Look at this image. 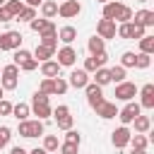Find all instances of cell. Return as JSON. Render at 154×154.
I'll return each instance as SVG.
<instances>
[{"mask_svg": "<svg viewBox=\"0 0 154 154\" xmlns=\"http://www.w3.org/2000/svg\"><path fill=\"white\" fill-rule=\"evenodd\" d=\"M31 113L38 116V120L51 118L53 108H51V103H48V94H43V91H38V89L34 91V96H31Z\"/></svg>", "mask_w": 154, "mask_h": 154, "instance_id": "obj_1", "label": "cell"}, {"mask_svg": "<svg viewBox=\"0 0 154 154\" xmlns=\"http://www.w3.org/2000/svg\"><path fill=\"white\" fill-rule=\"evenodd\" d=\"M0 87L5 91H14L19 87V67L12 63V65H5L2 72H0Z\"/></svg>", "mask_w": 154, "mask_h": 154, "instance_id": "obj_2", "label": "cell"}, {"mask_svg": "<svg viewBox=\"0 0 154 154\" xmlns=\"http://www.w3.org/2000/svg\"><path fill=\"white\" fill-rule=\"evenodd\" d=\"M19 135L22 137H26V140H31V137H38V135H43V120H19Z\"/></svg>", "mask_w": 154, "mask_h": 154, "instance_id": "obj_3", "label": "cell"}, {"mask_svg": "<svg viewBox=\"0 0 154 154\" xmlns=\"http://www.w3.org/2000/svg\"><path fill=\"white\" fill-rule=\"evenodd\" d=\"M51 116L55 118V123H58V128H60V130H70V128L75 125V118L70 116V106H65V103L55 106Z\"/></svg>", "mask_w": 154, "mask_h": 154, "instance_id": "obj_4", "label": "cell"}, {"mask_svg": "<svg viewBox=\"0 0 154 154\" xmlns=\"http://www.w3.org/2000/svg\"><path fill=\"white\" fill-rule=\"evenodd\" d=\"M137 89H140L137 84L123 79V82L116 84V99H118V101H132V99L137 96Z\"/></svg>", "mask_w": 154, "mask_h": 154, "instance_id": "obj_5", "label": "cell"}, {"mask_svg": "<svg viewBox=\"0 0 154 154\" xmlns=\"http://www.w3.org/2000/svg\"><path fill=\"white\" fill-rule=\"evenodd\" d=\"M140 113H142V106L137 101H125V106L118 111V118H120L123 125H130L135 120V116H140Z\"/></svg>", "mask_w": 154, "mask_h": 154, "instance_id": "obj_6", "label": "cell"}, {"mask_svg": "<svg viewBox=\"0 0 154 154\" xmlns=\"http://www.w3.org/2000/svg\"><path fill=\"white\" fill-rule=\"evenodd\" d=\"M17 48H22V34L19 31L0 34V51H17Z\"/></svg>", "mask_w": 154, "mask_h": 154, "instance_id": "obj_7", "label": "cell"}, {"mask_svg": "<svg viewBox=\"0 0 154 154\" xmlns=\"http://www.w3.org/2000/svg\"><path fill=\"white\" fill-rule=\"evenodd\" d=\"M55 55H58L55 60H58L60 67H72V65L77 63V51H75L72 46H63V48H58Z\"/></svg>", "mask_w": 154, "mask_h": 154, "instance_id": "obj_8", "label": "cell"}, {"mask_svg": "<svg viewBox=\"0 0 154 154\" xmlns=\"http://www.w3.org/2000/svg\"><path fill=\"white\" fill-rule=\"evenodd\" d=\"M84 94H87V103H89L91 108H96L101 101H106V99H103V87H99L96 82H89V84L84 87Z\"/></svg>", "mask_w": 154, "mask_h": 154, "instance_id": "obj_9", "label": "cell"}, {"mask_svg": "<svg viewBox=\"0 0 154 154\" xmlns=\"http://www.w3.org/2000/svg\"><path fill=\"white\" fill-rule=\"evenodd\" d=\"M79 12H82L79 0H63V2L58 5V14H60L63 19H75Z\"/></svg>", "mask_w": 154, "mask_h": 154, "instance_id": "obj_10", "label": "cell"}, {"mask_svg": "<svg viewBox=\"0 0 154 154\" xmlns=\"http://www.w3.org/2000/svg\"><path fill=\"white\" fill-rule=\"evenodd\" d=\"M106 63H108V53L101 51V53H96V55H89V58L84 60V67H82V70H87V72L91 75V72H96L99 67H106Z\"/></svg>", "mask_w": 154, "mask_h": 154, "instance_id": "obj_11", "label": "cell"}, {"mask_svg": "<svg viewBox=\"0 0 154 154\" xmlns=\"http://www.w3.org/2000/svg\"><path fill=\"white\" fill-rule=\"evenodd\" d=\"M130 128L128 125H120V128H116L113 132H111V142H113V147L116 149H123V147H128V142H130Z\"/></svg>", "mask_w": 154, "mask_h": 154, "instance_id": "obj_12", "label": "cell"}, {"mask_svg": "<svg viewBox=\"0 0 154 154\" xmlns=\"http://www.w3.org/2000/svg\"><path fill=\"white\" fill-rule=\"evenodd\" d=\"M96 36H101L103 41H106V38H116V22L101 17V19L96 22Z\"/></svg>", "mask_w": 154, "mask_h": 154, "instance_id": "obj_13", "label": "cell"}, {"mask_svg": "<svg viewBox=\"0 0 154 154\" xmlns=\"http://www.w3.org/2000/svg\"><path fill=\"white\" fill-rule=\"evenodd\" d=\"M137 94L142 96V99H140V106H142V108H147V111H152V108H154V84H152V82H147L144 87H140V89H137Z\"/></svg>", "mask_w": 154, "mask_h": 154, "instance_id": "obj_14", "label": "cell"}, {"mask_svg": "<svg viewBox=\"0 0 154 154\" xmlns=\"http://www.w3.org/2000/svg\"><path fill=\"white\" fill-rule=\"evenodd\" d=\"M89 82H91V79H89V72L82 70V67H79V70H72V72H70V79H67V84L75 87V89H84Z\"/></svg>", "mask_w": 154, "mask_h": 154, "instance_id": "obj_15", "label": "cell"}, {"mask_svg": "<svg viewBox=\"0 0 154 154\" xmlns=\"http://www.w3.org/2000/svg\"><path fill=\"white\" fill-rule=\"evenodd\" d=\"M132 24H140V26H154V12L152 10H137V12H132V19H130Z\"/></svg>", "mask_w": 154, "mask_h": 154, "instance_id": "obj_16", "label": "cell"}, {"mask_svg": "<svg viewBox=\"0 0 154 154\" xmlns=\"http://www.w3.org/2000/svg\"><path fill=\"white\" fill-rule=\"evenodd\" d=\"M94 111H96V116H99V118H103V120H111V118H116V116H118V106H116V103H111V101H101Z\"/></svg>", "mask_w": 154, "mask_h": 154, "instance_id": "obj_17", "label": "cell"}, {"mask_svg": "<svg viewBox=\"0 0 154 154\" xmlns=\"http://www.w3.org/2000/svg\"><path fill=\"white\" fill-rule=\"evenodd\" d=\"M116 36L125 38V41H135V24L132 22H123L116 26Z\"/></svg>", "mask_w": 154, "mask_h": 154, "instance_id": "obj_18", "label": "cell"}, {"mask_svg": "<svg viewBox=\"0 0 154 154\" xmlns=\"http://www.w3.org/2000/svg\"><path fill=\"white\" fill-rule=\"evenodd\" d=\"M120 7H123V2H118V0H108V2H103V19H113V22H116Z\"/></svg>", "mask_w": 154, "mask_h": 154, "instance_id": "obj_19", "label": "cell"}, {"mask_svg": "<svg viewBox=\"0 0 154 154\" xmlns=\"http://www.w3.org/2000/svg\"><path fill=\"white\" fill-rule=\"evenodd\" d=\"M58 38H60L65 46H72V41L77 38V29H75V26H70V24H67V26H60Z\"/></svg>", "mask_w": 154, "mask_h": 154, "instance_id": "obj_20", "label": "cell"}, {"mask_svg": "<svg viewBox=\"0 0 154 154\" xmlns=\"http://www.w3.org/2000/svg\"><path fill=\"white\" fill-rule=\"evenodd\" d=\"M41 75H43V77H58V75H60L58 60H43V63H41Z\"/></svg>", "mask_w": 154, "mask_h": 154, "instance_id": "obj_21", "label": "cell"}, {"mask_svg": "<svg viewBox=\"0 0 154 154\" xmlns=\"http://www.w3.org/2000/svg\"><path fill=\"white\" fill-rule=\"evenodd\" d=\"M132 123H135V132L147 135V132L152 130V118H149V116H142V113H140V116H135V120H132Z\"/></svg>", "mask_w": 154, "mask_h": 154, "instance_id": "obj_22", "label": "cell"}, {"mask_svg": "<svg viewBox=\"0 0 154 154\" xmlns=\"http://www.w3.org/2000/svg\"><path fill=\"white\" fill-rule=\"evenodd\" d=\"M87 48H89V53H91V55H96V53L106 51V41H103L101 36H96V34H94V36L87 41Z\"/></svg>", "mask_w": 154, "mask_h": 154, "instance_id": "obj_23", "label": "cell"}, {"mask_svg": "<svg viewBox=\"0 0 154 154\" xmlns=\"http://www.w3.org/2000/svg\"><path fill=\"white\" fill-rule=\"evenodd\" d=\"M12 116H14L17 120H26V118L31 116V106L19 101V103H14V106H12Z\"/></svg>", "mask_w": 154, "mask_h": 154, "instance_id": "obj_24", "label": "cell"}, {"mask_svg": "<svg viewBox=\"0 0 154 154\" xmlns=\"http://www.w3.org/2000/svg\"><path fill=\"white\" fill-rule=\"evenodd\" d=\"M132 149H147L149 147V137L147 135H142V132H135V135H130V142H128Z\"/></svg>", "mask_w": 154, "mask_h": 154, "instance_id": "obj_25", "label": "cell"}, {"mask_svg": "<svg viewBox=\"0 0 154 154\" xmlns=\"http://www.w3.org/2000/svg\"><path fill=\"white\" fill-rule=\"evenodd\" d=\"M41 14H43L46 19H53V17L58 14V2H55V0H43V2H41Z\"/></svg>", "mask_w": 154, "mask_h": 154, "instance_id": "obj_26", "label": "cell"}, {"mask_svg": "<svg viewBox=\"0 0 154 154\" xmlns=\"http://www.w3.org/2000/svg\"><path fill=\"white\" fill-rule=\"evenodd\" d=\"M38 43L51 51H58V34H38Z\"/></svg>", "mask_w": 154, "mask_h": 154, "instance_id": "obj_27", "label": "cell"}, {"mask_svg": "<svg viewBox=\"0 0 154 154\" xmlns=\"http://www.w3.org/2000/svg\"><path fill=\"white\" fill-rule=\"evenodd\" d=\"M31 55H34L38 63H43V60H51V58L55 55V51H51V48H46V46H41V43H38V46H36V51H34Z\"/></svg>", "mask_w": 154, "mask_h": 154, "instance_id": "obj_28", "label": "cell"}, {"mask_svg": "<svg viewBox=\"0 0 154 154\" xmlns=\"http://www.w3.org/2000/svg\"><path fill=\"white\" fill-rule=\"evenodd\" d=\"M94 75V82L99 84V87H106V84H111V75H108V67H99L96 72H91Z\"/></svg>", "mask_w": 154, "mask_h": 154, "instance_id": "obj_29", "label": "cell"}, {"mask_svg": "<svg viewBox=\"0 0 154 154\" xmlns=\"http://www.w3.org/2000/svg\"><path fill=\"white\" fill-rule=\"evenodd\" d=\"M140 53H154V36L152 34H144L142 38H140Z\"/></svg>", "mask_w": 154, "mask_h": 154, "instance_id": "obj_30", "label": "cell"}, {"mask_svg": "<svg viewBox=\"0 0 154 154\" xmlns=\"http://www.w3.org/2000/svg\"><path fill=\"white\" fill-rule=\"evenodd\" d=\"M108 75H111V82H123L125 79V75H128V70L123 67V65H113V67H108Z\"/></svg>", "mask_w": 154, "mask_h": 154, "instance_id": "obj_31", "label": "cell"}, {"mask_svg": "<svg viewBox=\"0 0 154 154\" xmlns=\"http://www.w3.org/2000/svg\"><path fill=\"white\" fill-rule=\"evenodd\" d=\"M152 65V55L149 53H135V67L137 70H147Z\"/></svg>", "mask_w": 154, "mask_h": 154, "instance_id": "obj_32", "label": "cell"}, {"mask_svg": "<svg viewBox=\"0 0 154 154\" xmlns=\"http://www.w3.org/2000/svg\"><path fill=\"white\" fill-rule=\"evenodd\" d=\"M58 147H60L58 135H43V149H46V152H55Z\"/></svg>", "mask_w": 154, "mask_h": 154, "instance_id": "obj_33", "label": "cell"}, {"mask_svg": "<svg viewBox=\"0 0 154 154\" xmlns=\"http://www.w3.org/2000/svg\"><path fill=\"white\" fill-rule=\"evenodd\" d=\"M2 7H5V10H7L10 14H12V19H14V17H17L19 12H22V7H24V2H22V0H7V2H5Z\"/></svg>", "mask_w": 154, "mask_h": 154, "instance_id": "obj_34", "label": "cell"}, {"mask_svg": "<svg viewBox=\"0 0 154 154\" xmlns=\"http://www.w3.org/2000/svg\"><path fill=\"white\" fill-rule=\"evenodd\" d=\"M34 17H36V7H29V5H24V7H22V12H19L14 19H19V22H31Z\"/></svg>", "mask_w": 154, "mask_h": 154, "instance_id": "obj_35", "label": "cell"}, {"mask_svg": "<svg viewBox=\"0 0 154 154\" xmlns=\"http://www.w3.org/2000/svg\"><path fill=\"white\" fill-rule=\"evenodd\" d=\"M12 53H14V55H12V63H14L17 67H19L24 60H29V58H31V53H29L26 48H17V51H12Z\"/></svg>", "mask_w": 154, "mask_h": 154, "instance_id": "obj_36", "label": "cell"}, {"mask_svg": "<svg viewBox=\"0 0 154 154\" xmlns=\"http://www.w3.org/2000/svg\"><path fill=\"white\" fill-rule=\"evenodd\" d=\"M67 87H70V84H67V79H63L60 75H58V77H53V94H65V91H67Z\"/></svg>", "mask_w": 154, "mask_h": 154, "instance_id": "obj_37", "label": "cell"}, {"mask_svg": "<svg viewBox=\"0 0 154 154\" xmlns=\"http://www.w3.org/2000/svg\"><path fill=\"white\" fill-rule=\"evenodd\" d=\"M10 140H12V130L7 125H0V149H5L10 144Z\"/></svg>", "mask_w": 154, "mask_h": 154, "instance_id": "obj_38", "label": "cell"}, {"mask_svg": "<svg viewBox=\"0 0 154 154\" xmlns=\"http://www.w3.org/2000/svg\"><path fill=\"white\" fill-rule=\"evenodd\" d=\"M130 19H132V7L123 5V7H120V12H118V17H116V22H118V24H123V22H130Z\"/></svg>", "mask_w": 154, "mask_h": 154, "instance_id": "obj_39", "label": "cell"}, {"mask_svg": "<svg viewBox=\"0 0 154 154\" xmlns=\"http://www.w3.org/2000/svg\"><path fill=\"white\" fill-rule=\"evenodd\" d=\"M58 152L60 154H77L79 152V144H75V142H60Z\"/></svg>", "mask_w": 154, "mask_h": 154, "instance_id": "obj_40", "label": "cell"}, {"mask_svg": "<svg viewBox=\"0 0 154 154\" xmlns=\"http://www.w3.org/2000/svg\"><path fill=\"white\" fill-rule=\"evenodd\" d=\"M120 65L128 70V67H135V53L132 51H125L123 55H120Z\"/></svg>", "mask_w": 154, "mask_h": 154, "instance_id": "obj_41", "label": "cell"}, {"mask_svg": "<svg viewBox=\"0 0 154 154\" xmlns=\"http://www.w3.org/2000/svg\"><path fill=\"white\" fill-rule=\"evenodd\" d=\"M38 91H43V94H53V77H43L41 79V84H38Z\"/></svg>", "mask_w": 154, "mask_h": 154, "instance_id": "obj_42", "label": "cell"}, {"mask_svg": "<svg viewBox=\"0 0 154 154\" xmlns=\"http://www.w3.org/2000/svg\"><path fill=\"white\" fill-rule=\"evenodd\" d=\"M36 67H38V60H36V58H34V55H31V58H29V60H24V63H22V65H19V70H24V72H34V70H36Z\"/></svg>", "mask_w": 154, "mask_h": 154, "instance_id": "obj_43", "label": "cell"}, {"mask_svg": "<svg viewBox=\"0 0 154 154\" xmlns=\"http://www.w3.org/2000/svg\"><path fill=\"white\" fill-rule=\"evenodd\" d=\"M65 142H75V144H82V135L77 132V130H65Z\"/></svg>", "mask_w": 154, "mask_h": 154, "instance_id": "obj_44", "label": "cell"}, {"mask_svg": "<svg viewBox=\"0 0 154 154\" xmlns=\"http://www.w3.org/2000/svg\"><path fill=\"white\" fill-rule=\"evenodd\" d=\"M0 116H12V103L0 99Z\"/></svg>", "mask_w": 154, "mask_h": 154, "instance_id": "obj_45", "label": "cell"}, {"mask_svg": "<svg viewBox=\"0 0 154 154\" xmlns=\"http://www.w3.org/2000/svg\"><path fill=\"white\" fill-rule=\"evenodd\" d=\"M144 36V26H140V24H135V41H140Z\"/></svg>", "mask_w": 154, "mask_h": 154, "instance_id": "obj_46", "label": "cell"}, {"mask_svg": "<svg viewBox=\"0 0 154 154\" xmlns=\"http://www.w3.org/2000/svg\"><path fill=\"white\" fill-rule=\"evenodd\" d=\"M10 19H12V14H10L5 7H0V22H10Z\"/></svg>", "mask_w": 154, "mask_h": 154, "instance_id": "obj_47", "label": "cell"}, {"mask_svg": "<svg viewBox=\"0 0 154 154\" xmlns=\"http://www.w3.org/2000/svg\"><path fill=\"white\" fill-rule=\"evenodd\" d=\"M26 154H48L43 147H36V149H31V152H26Z\"/></svg>", "mask_w": 154, "mask_h": 154, "instance_id": "obj_48", "label": "cell"}, {"mask_svg": "<svg viewBox=\"0 0 154 154\" xmlns=\"http://www.w3.org/2000/svg\"><path fill=\"white\" fill-rule=\"evenodd\" d=\"M10 154H26V149H22V147H12Z\"/></svg>", "mask_w": 154, "mask_h": 154, "instance_id": "obj_49", "label": "cell"}, {"mask_svg": "<svg viewBox=\"0 0 154 154\" xmlns=\"http://www.w3.org/2000/svg\"><path fill=\"white\" fill-rule=\"evenodd\" d=\"M41 2H43V0H26V5H29V7H38Z\"/></svg>", "mask_w": 154, "mask_h": 154, "instance_id": "obj_50", "label": "cell"}, {"mask_svg": "<svg viewBox=\"0 0 154 154\" xmlns=\"http://www.w3.org/2000/svg\"><path fill=\"white\" fill-rule=\"evenodd\" d=\"M130 154H147V149H132Z\"/></svg>", "mask_w": 154, "mask_h": 154, "instance_id": "obj_51", "label": "cell"}, {"mask_svg": "<svg viewBox=\"0 0 154 154\" xmlns=\"http://www.w3.org/2000/svg\"><path fill=\"white\" fill-rule=\"evenodd\" d=\"M2 96H5V89H2V87H0V99H2Z\"/></svg>", "mask_w": 154, "mask_h": 154, "instance_id": "obj_52", "label": "cell"}, {"mask_svg": "<svg viewBox=\"0 0 154 154\" xmlns=\"http://www.w3.org/2000/svg\"><path fill=\"white\" fill-rule=\"evenodd\" d=\"M48 154H60V152H58V149H55V152H48Z\"/></svg>", "mask_w": 154, "mask_h": 154, "instance_id": "obj_53", "label": "cell"}, {"mask_svg": "<svg viewBox=\"0 0 154 154\" xmlns=\"http://www.w3.org/2000/svg\"><path fill=\"white\" fill-rule=\"evenodd\" d=\"M5 2H7V0H0V7H2V5H5Z\"/></svg>", "mask_w": 154, "mask_h": 154, "instance_id": "obj_54", "label": "cell"}, {"mask_svg": "<svg viewBox=\"0 0 154 154\" xmlns=\"http://www.w3.org/2000/svg\"><path fill=\"white\" fill-rule=\"evenodd\" d=\"M137 2H149V0H137Z\"/></svg>", "mask_w": 154, "mask_h": 154, "instance_id": "obj_55", "label": "cell"}, {"mask_svg": "<svg viewBox=\"0 0 154 154\" xmlns=\"http://www.w3.org/2000/svg\"><path fill=\"white\" fill-rule=\"evenodd\" d=\"M96 2H108V0H96Z\"/></svg>", "mask_w": 154, "mask_h": 154, "instance_id": "obj_56", "label": "cell"}, {"mask_svg": "<svg viewBox=\"0 0 154 154\" xmlns=\"http://www.w3.org/2000/svg\"><path fill=\"white\" fill-rule=\"evenodd\" d=\"M0 72H2V67H0Z\"/></svg>", "mask_w": 154, "mask_h": 154, "instance_id": "obj_57", "label": "cell"}]
</instances>
